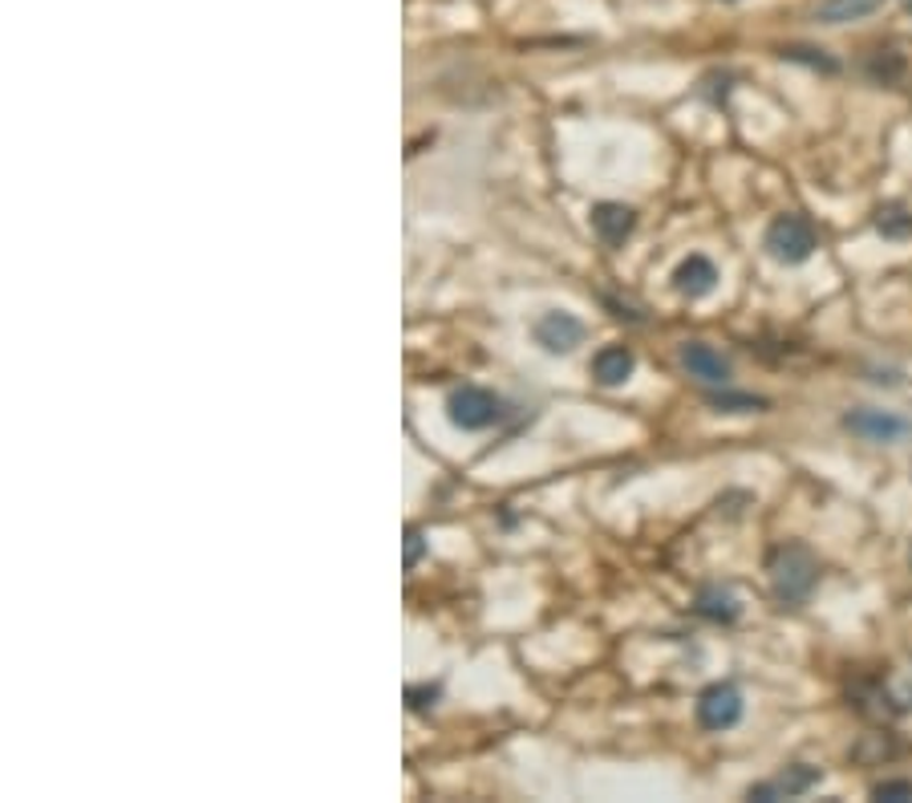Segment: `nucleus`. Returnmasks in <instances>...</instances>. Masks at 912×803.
I'll list each match as a JSON object with an SVG mask.
<instances>
[{"mask_svg":"<svg viewBox=\"0 0 912 803\" xmlns=\"http://www.w3.org/2000/svg\"><path fill=\"white\" fill-rule=\"evenodd\" d=\"M770 585L775 597L787 604H803L812 597L815 580H819V560L812 556V548L803 544H779L767 560Z\"/></svg>","mask_w":912,"mask_h":803,"instance_id":"1","label":"nucleus"},{"mask_svg":"<svg viewBox=\"0 0 912 803\" xmlns=\"http://www.w3.org/2000/svg\"><path fill=\"white\" fill-rule=\"evenodd\" d=\"M815 224L807 216H799V212H787V216H779V219H770V228H767V252L779 264H803V260L812 256L815 252Z\"/></svg>","mask_w":912,"mask_h":803,"instance_id":"2","label":"nucleus"},{"mask_svg":"<svg viewBox=\"0 0 912 803\" xmlns=\"http://www.w3.org/2000/svg\"><path fill=\"white\" fill-rule=\"evenodd\" d=\"M500 415H503L500 398L483 386H463L446 398V418L455 422L458 431H487Z\"/></svg>","mask_w":912,"mask_h":803,"instance_id":"3","label":"nucleus"},{"mask_svg":"<svg viewBox=\"0 0 912 803\" xmlns=\"http://www.w3.org/2000/svg\"><path fill=\"white\" fill-rule=\"evenodd\" d=\"M742 718V694L730 682H713L710 690H701L698 698V722L706 731H730Z\"/></svg>","mask_w":912,"mask_h":803,"instance_id":"4","label":"nucleus"},{"mask_svg":"<svg viewBox=\"0 0 912 803\" xmlns=\"http://www.w3.org/2000/svg\"><path fill=\"white\" fill-rule=\"evenodd\" d=\"M843 422H848V431H855L868 443H900V439L912 434L909 418L892 415V410H852Z\"/></svg>","mask_w":912,"mask_h":803,"instance_id":"5","label":"nucleus"},{"mask_svg":"<svg viewBox=\"0 0 912 803\" xmlns=\"http://www.w3.org/2000/svg\"><path fill=\"white\" fill-rule=\"evenodd\" d=\"M536 341H540L548 353H572L576 345L585 341V321L552 309V313H543L540 321H536Z\"/></svg>","mask_w":912,"mask_h":803,"instance_id":"6","label":"nucleus"},{"mask_svg":"<svg viewBox=\"0 0 912 803\" xmlns=\"http://www.w3.org/2000/svg\"><path fill=\"white\" fill-rule=\"evenodd\" d=\"M677 358H682V365L689 370V377H698V382H706V386H727L730 382V361L722 358L713 345L685 341Z\"/></svg>","mask_w":912,"mask_h":803,"instance_id":"7","label":"nucleus"},{"mask_svg":"<svg viewBox=\"0 0 912 803\" xmlns=\"http://www.w3.org/2000/svg\"><path fill=\"white\" fill-rule=\"evenodd\" d=\"M633 228H637V216H633V207H625V203H597L592 207V231L609 248L625 244L628 236H633Z\"/></svg>","mask_w":912,"mask_h":803,"instance_id":"8","label":"nucleus"},{"mask_svg":"<svg viewBox=\"0 0 912 803\" xmlns=\"http://www.w3.org/2000/svg\"><path fill=\"white\" fill-rule=\"evenodd\" d=\"M713 285H718V268H713L706 256H685L682 264L673 268V288H677L682 297H689V301H698V297L713 292Z\"/></svg>","mask_w":912,"mask_h":803,"instance_id":"9","label":"nucleus"},{"mask_svg":"<svg viewBox=\"0 0 912 803\" xmlns=\"http://www.w3.org/2000/svg\"><path fill=\"white\" fill-rule=\"evenodd\" d=\"M633 370H637V358H633L628 345H604L592 358V377L600 386H621V382L633 377Z\"/></svg>","mask_w":912,"mask_h":803,"instance_id":"10","label":"nucleus"},{"mask_svg":"<svg viewBox=\"0 0 912 803\" xmlns=\"http://www.w3.org/2000/svg\"><path fill=\"white\" fill-rule=\"evenodd\" d=\"M694 613H698V618H706V621H718V625H730V621H739L742 604H739V597H734L730 588L710 585V588H701V592H698V601H694Z\"/></svg>","mask_w":912,"mask_h":803,"instance_id":"11","label":"nucleus"},{"mask_svg":"<svg viewBox=\"0 0 912 803\" xmlns=\"http://www.w3.org/2000/svg\"><path fill=\"white\" fill-rule=\"evenodd\" d=\"M884 0H819L815 21L819 25H848V21H864L880 9Z\"/></svg>","mask_w":912,"mask_h":803,"instance_id":"12","label":"nucleus"},{"mask_svg":"<svg viewBox=\"0 0 912 803\" xmlns=\"http://www.w3.org/2000/svg\"><path fill=\"white\" fill-rule=\"evenodd\" d=\"M819 783V767H803V763H795V767H787L779 779H775V795L779 800H787V795H803L807 788H815Z\"/></svg>","mask_w":912,"mask_h":803,"instance_id":"13","label":"nucleus"},{"mask_svg":"<svg viewBox=\"0 0 912 803\" xmlns=\"http://www.w3.org/2000/svg\"><path fill=\"white\" fill-rule=\"evenodd\" d=\"M713 410H727V415H751V410H763L767 398H755V394H734V389L722 386V394H710Z\"/></svg>","mask_w":912,"mask_h":803,"instance_id":"14","label":"nucleus"},{"mask_svg":"<svg viewBox=\"0 0 912 803\" xmlns=\"http://www.w3.org/2000/svg\"><path fill=\"white\" fill-rule=\"evenodd\" d=\"M876 228H880L884 236H892V240H904V236H912V216L900 207V203H888V207L876 212Z\"/></svg>","mask_w":912,"mask_h":803,"instance_id":"15","label":"nucleus"},{"mask_svg":"<svg viewBox=\"0 0 912 803\" xmlns=\"http://www.w3.org/2000/svg\"><path fill=\"white\" fill-rule=\"evenodd\" d=\"M872 77H880V82H892V77H900L904 73V61H900L897 49H876V58H872Z\"/></svg>","mask_w":912,"mask_h":803,"instance_id":"16","label":"nucleus"},{"mask_svg":"<svg viewBox=\"0 0 912 803\" xmlns=\"http://www.w3.org/2000/svg\"><path fill=\"white\" fill-rule=\"evenodd\" d=\"M872 800H884V803L912 800V779H884V783H876V788H872Z\"/></svg>","mask_w":912,"mask_h":803,"instance_id":"17","label":"nucleus"},{"mask_svg":"<svg viewBox=\"0 0 912 803\" xmlns=\"http://www.w3.org/2000/svg\"><path fill=\"white\" fill-rule=\"evenodd\" d=\"M422 552H427V540H422V531L418 528H410L406 531V568H418Z\"/></svg>","mask_w":912,"mask_h":803,"instance_id":"18","label":"nucleus"},{"mask_svg":"<svg viewBox=\"0 0 912 803\" xmlns=\"http://www.w3.org/2000/svg\"><path fill=\"white\" fill-rule=\"evenodd\" d=\"M434 698H439V686H410L406 690V703H410L413 710H427V706H434Z\"/></svg>","mask_w":912,"mask_h":803,"instance_id":"19","label":"nucleus"},{"mask_svg":"<svg viewBox=\"0 0 912 803\" xmlns=\"http://www.w3.org/2000/svg\"><path fill=\"white\" fill-rule=\"evenodd\" d=\"M900 4H904V9H909V13H912V0H900Z\"/></svg>","mask_w":912,"mask_h":803,"instance_id":"20","label":"nucleus"}]
</instances>
